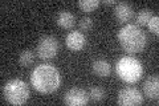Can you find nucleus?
Segmentation results:
<instances>
[{
    "label": "nucleus",
    "instance_id": "obj_1",
    "mask_svg": "<svg viewBox=\"0 0 159 106\" xmlns=\"http://www.w3.org/2000/svg\"><path fill=\"white\" fill-rule=\"evenodd\" d=\"M31 84L40 93H53L61 84V74L57 68L49 64H41L33 69Z\"/></svg>",
    "mask_w": 159,
    "mask_h": 106
},
{
    "label": "nucleus",
    "instance_id": "obj_6",
    "mask_svg": "<svg viewBox=\"0 0 159 106\" xmlns=\"http://www.w3.org/2000/svg\"><path fill=\"white\" fill-rule=\"evenodd\" d=\"M143 102V95L137 88L127 86L118 92V104L122 106H138Z\"/></svg>",
    "mask_w": 159,
    "mask_h": 106
},
{
    "label": "nucleus",
    "instance_id": "obj_12",
    "mask_svg": "<svg viewBox=\"0 0 159 106\" xmlns=\"http://www.w3.org/2000/svg\"><path fill=\"white\" fill-rule=\"evenodd\" d=\"M74 21H76V19H74V15L70 13V12H68V11L60 12L57 19H56V23L61 28H65V29L72 28L73 25H74Z\"/></svg>",
    "mask_w": 159,
    "mask_h": 106
},
{
    "label": "nucleus",
    "instance_id": "obj_19",
    "mask_svg": "<svg viewBox=\"0 0 159 106\" xmlns=\"http://www.w3.org/2000/svg\"><path fill=\"white\" fill-rule=\"evenodd\" d=\"M103 4H106V6H110V4H117L114 0H105V2H102Z\"/></svg>",
    "mask_w": 159,
    "mask_h": 106
},
{
    "label": "nucleus",
    "instance_id": "obj_10",
    "mask_svg": "<svg viewBox=\"0 0 159 106\" xmlns=\"http://www.w3.org/2000/svg\"><path fill=\"white\" fill-rule=\"evenodd\" d=\"M143 93L147 98L150 99H158V94H159V80L158 76H151L148 77L145 84H143Z\"/></svg>",
    "mask_w": 159,
    "mask_h": 106
},
{
    "label": "nucleus",
    "instance_id": "obj_15",
    "mask_svg": "<svg viewBox=\"0 0 159 106\" xmlns=\"http://www.w3.org/2000/svg\"><path fill=\"white\" fill-rule=\"evenodd\" d=\"M98 6H99L98 0H80L78 2V7L84 12H93L94 9H97Z\"/></svg>",
    "mask_w": 159,
    "mask_h": 106
},
{
    "label": "nucleus",
    "instance_id": "obj_16",
    "mask_svg": "<svg viewBox=\"0 0 159 106\" xmlns=\"http://www.w3.org/2000/svg\"><path fill=\"white\" fill-rule=\"evenodd\" d=\"M90 99L94 101V102H99V101H102L105 98V90L99 86H93L90 89Z\"/></svg>",
    "mask_w": 159,
    "mask_h": 106
},
{
    "label": "nucleus",
    "instance_id": "obj_11",
    "mask_svg": "<svg viewBox=\"0 0 159 106\" xmlns=\"http://www.w3.org/2000/svg\"><path fill=\"white\" fill-rule=\"evenodd\" d=\"M92 69L97 77H107L111 72V67L106 60H96L92 65Z\"/></svg>",
    "mask_w": 159,
    "mask_h": 106
},
{
    "label": "nucleus",
    "instance_id": "obj_8",
    "mask_svg": "<svg viewBox=\"0 0 159 106\" xmlns=\"http://www.w3.org/2000/svg\"><path fill=\"white\" fill-rule=\"evenodd\" d=\"M114 16L121 24H129L134 17V9L127 3H117L114 8Z\"/></svg>",
    "mask_w": 159,
    "mask_h": 106
},
{
    "label": "nucleus",
    "instance_id": "obj_18",
    "mask_svg": "<svg viewBox=\"0 0 159 106\" xmlns=\"http://www.w3.org/2000/svg\"><path fill=\"white\" fill-rule=\"evenodd\" d=\"M93 28V20L90 17H82L80 20V29L81 31H90Z\"/></svg>",
    "mask_w": 159,
    "mask_h": 106
},
{
    "label": "nucleus",
    "instance_id": "obj_13",
    "mask_svg": "<svg viewBox=\"0 0 159 106\" xmlns=\"http://www.w3.org/2000/svg\"><path fill=\"white\" fill-rule=\"evenodd\" d=\"M34 61V54L32 50H23L19 56V64L21 67H31Z\"/></svg>",
    "mask_w": 159,
    "mask_h": 106
},
{
    "label": "nucleus",
    "instance_id": "obj_4",
    "mask_svg": "<svg viewBox=\"0 0 159 106\" xmlns=\"http://www.w3.org/2000/svg\"><path fill=\"white\" fill-rule=\"evenodd\" d=\"M3 95L12 105H23L29 98V89L23 80L12 78L3 86Z\"/></svg>",
    "mask_w": 159,
    "mask_h": 106
},
{
    "label": "nucleus",
    "instance_id": "obj_9",
    "mask_svg": "<svg viewBox=\"0 0 159 106\" xmlns=\"http://www.w3.org/2000/svg\"><path fill=\"white\" fill-rule=\"evenodd\" d=\"M65 44L70 50H81L84 47H85L86 39L84 36L82 32L73 31V32L68 33V36L65 39Z\"/></svg>",
    "mask_w": 159,
    "mask_h": 106
},
{
    "label": "nucleus",
    "instance_id": "obj_3",
    "mask_svg": "<svg viewBox=\"0 0 159 106\" xmlns=\"http://www.w3.org/2000/svg\"><path fill=\"white\" fill-rule=\"evenodd\" d=\"M116 72L118 77L127 84H134L141 80L143 74V67L139 60L133 56L121 57L116 64Z\"/></svg>",
    "mask_w": 159,
    "mask_h": 106
},
{
    "label": "nucleus",
    "instance_id": "obj_2",
    "mask_svg": "<svg viewBox=\"0 0 159 106\" xmlns=\"http://www.w3.org/2000/svg\"><path fill=\"white\" fill-rule=\"evenodd\" d=\"M118 40L122 49L130 54L142 52L146 47V33L135 24H126L118 32Z\"/></svg>",
    "mask_w": 159,
    "mask_h": 106
},
{
    "label": "nucleus",
    "instance_id": "obj_5",
    "mask_svg": "<svg viewBox=\"0 0 159 106\" xmlns=\"http://www.w3.org/2000/svg\"><path fill=\"white\" fill-rule=\"evenodd\" d=\"M58 48H60V45L56 37L44 36L43 39H40L36 52H37V56L41 60H52L53 57H56Z\"/></svg>",
    "mask_w": 159,
    "mask_h": 106
},
{
    "label": "nucleus",
    "instance_id": "obj_14",
    "mask_svg": "<svg viewBox=\"0 0 159 106\" xmlns=\"http://www.w3.org/2000/svg\"><path fill=\"white\" fill-rule=\"evenodd\" d=\"M152 16H154V13H152L151 9H142V11L137 15V24H138V27H139V25H142V27L147 25Z\"/></svg>",
    "mask_w": 159,
    "mask_h": 106
},
{
    "label": "nucleus",
    "instance_id": "obj_17",
    "mask_svg": "<svg viewBox=\"0 0 159 106\" xmlns=\"http://www.w3.org/2000/svg\"><path fill=\"white\" fill-rule=\"evenodd\" d=\"M147 27H148V29H150L154 35H157V36L159 35V17L157 16V15L151 17V20L147 24Z\"/></svg>",
    "mask_w": 159,
    "mask_h": 106
},
{
    "label": "nucleus",
    "instance_id": "obj_7",
    "mask_svg": "<svg viewBox=\"0 0 159 106\" xmlns=\"http://www.w3.org/2000/svg\"><path fill=\"white\" fill-rule=\"evenodd\" d=\"M64 102L69 106H84L89 102V95L81 88H72L64 94Z\"/></svg>",
    "mask_w": 159,
    "mask_h": 106
}]
</instances>
